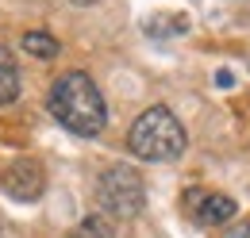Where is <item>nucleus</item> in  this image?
Instances as JSON below:
<instances>
[{
	"instance_id": "f257e3e1",
	"label": "nucleus",
	"mask_w": 250,
	"mask_h": 238,
	"mask_svg": "<svg viewBox=\"0 0 250 238\" xmlns=\"http://www.w3.org/2000/svg\"><path fill=\"white\" fill-rule=\"evenodd\" d=\"M46 108L77 139H96L108 127V104H104V96L96 89V81L89 73H81V69H69L50 85Z\"/></svg>"
},
{
	"instance_id": "f03ea898",
	"label": "nucleus",
	"mask_w": 250,
	"mask_h": 238,
	"mask_svg": "<svg viewBox=\"0 0 250 238\" xmlns=\"http://www.w3.org/2000/svg\"><path fill=\"white\" fill-rule=\"evenodd\" d=\"M185 146H188V135L181 127V119L162 104L146 108L127 131V150L143 161H173V158L185 154Z\"/></svg>"
},
{
	"instance_id": "7ed1b4c3",
	"label": "nucleus",
	"mask_w": 250,
	"mask_h": 238,
	"mask_svg": "<svg viewBox=\"0 0 250 238\" xmlns=\"http://www.w3.org/2000/svg\"><path fill=\"white\" fill-rule=\"evenodd\" d=\"M96 208L108 219H135L146 208V184L131 165H108L96 177Z\"/></svg>"
},
{
	"instance_id": "20e7f679",
	"label": "nucleus",
	"mask_w": 250,
	"mask_h": 238,
	"mask_svg": "<svg viewBox=\"0 0 250 238\" xmlns=\"http://www.w3.org/2000/svg\"><path fill=\"white\" fill-rule=\"evenodd\" d=\"M0 188L16 200V204H35L46 188V173L39 158H16L12 165L0 169Z\"/></svg>"
},
{
	"instance_id": "39448f33",
	"label": "nucleus",
	"mask_w": 250,
	"mask_h": 238,
	"mask_svg": "<svg viewBox=\"0 0 250 238\" xmlns=\"http://www.w3.org/2000/svg\"><path fill=\"white\" fill-rule=\"evenodd\" d=\"M235 200L231 196H223V192H208V196H200V204H196V219L204 223V227H219V223H227V219H235Z\"/></svg>"
},
{
	"instance_id": "423d86ee",
	"label": "nucleus",
	"mask_w": 250,
	"mask_h": 238,
	"mask_svg": "<svg viewBox=\"0 0 250 238\" xmlns=\"http://www.w3.org/2000/svg\"><path fill=\"white\" fill-rule=\"evenodd\" d=\"M20 100V65L8 46H0V108Z\"/></svg>"
},
{
	"instance_id": "0eeeda50",
	"label": "nucleus",
	"mask_w": 250,
	"mask_h": 238,
	"mask_svg": "<svg viewBox=\"0 0 250 238\" xmlns=\"http://www.w3.org/2000/svg\"><path fill=\"white\" fill-rule=\"evenodd\" d=\"M20 46L31 54V58H42V61H50V58H58V39L50 35V31H27L23 39H20Z\"/></svg>"
},
{
	"instance_id": "6e6552de",
	"label": "nucleus",
	"mask_w": 250,
	"mask_h": 238,
	"mask_svg": "<svg viewBox=\"0 0 250 238\" xmlns=\"http://www.w3.org/2000/svg\"><path fill=\"white\" fill-rule=\"evenodd\" d=\"M65 238H112V227H108V219H104V215H89L77 231H69Z\"/></svg>"
},
{
	"instance_id": "1a4fd4ad",
	"label": "nucleus",
	"mask_w": 250,
	"mask_h": 238,
	"mask_svg": "<svg viewBox=\"0 0 250 238\" xmlns=\"http://www.w3.org/2000/svg\"><path fill=\"white\" fill-rule=\"evenodd\" d=\"M77 8H93V4H100V0H73Z\"/></svg>"
}]
</instances>
